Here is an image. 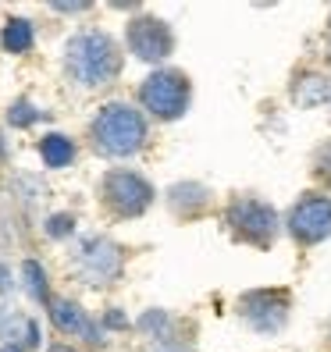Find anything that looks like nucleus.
Returning <instances> with one entry per match:
<instances>
[{"instance_id": "nucleus-1", "label": "nucleus", "mask_w": 331, "mask_h": 352, "mask_svg": "<svg viewBox=\"0 0 331 352\" xmlns=\"http://www.w3.org/2000/svg\"><path fill=\"white\" fill-rule=\"evenodd\" d=\"M121 68H125V54L118 39L103 29H82L65 43V75L78 89L114 86Z\"/></svg>"}, {"instance_id": "nucleus-2", "label": "nucleus", "mask_w": 331, "mask_h": 352, "mask_svg": "<svg viewBox=\"0 0 331 352\" xmlns=\"http://www.w3.org/2000/svg\"><path fill=\"white\" fill-rule=\"evenodd\" d=\"M147 139H150L147 114L125 100L103 103L89 121V146L107 160H129V157L142 153Z\"/></svg>"}, {"instance_id": "nucleus-3", "label": "nucleus", "mask_w": 331, "mask_h": 352, "mask_svg": "<svg viewBox=\"0 0 331 352\" xmlns=\"http://www.w3.org/2000/svg\"><path fill=\"white\" fill-rule=\"evenodd\" d=\"M221 221L239 245H253L267 253L285 232V217L275 210V203L260 199L257 192H232L221 210Z\"/></svg>"}, {"instance_id": "nucleus-4", "label": "nucleus", "mask_w": 331, "mask_h": 352, "mask_svg": "<svg viewBox=\"0 0 331 352\" xmlns=\"http://www.w3.org/2000/svg\"><path fill=\"white\" fill-rule=\"evenodd\" d=\"M96 199L114 221H136L153 206L157 189L147 175L132 168H111L96 182Z\"/></svg>"}, {"instance_id": "nucleus-5", "label": "nucleus", "mask_w": 331, "mask_h": 352, "mask_svg": "<svg viewBox=\"0 0 331 352\" xmlns=\"http://www.w3.org/2000/svg\"><path fill=\"white\" fill-rule=\"evenodd\" d=\"M193 103V78L178 68H153L139 82V111L153 121H178Z\"/></svg>"}, {"instance_id": "nucleus-6", "label": "nucleus", "mask_w": 331, "mask_h": 352, "mask_svg": "<svg viewBox=\"0 0 331 352\" xmlns=\"http://www.w3.org/2000/svg\"><path fill=\"white\" fill-rule=\"evenodd\" d=\"M281 217H285V235L299 250H314V245L331 239V192L306 189L292 199V206Z\"/></svg>"}, {"instance_id": "nucleus-7", "label": "nucleus", "mask_w": 331, "mask_h": 352, "mask_svg": "<svg viewBox=\"0 0 331 352\" xmlns=\"http://www.w3.org/2000/svg\"><path fill=\"white\" fill-rule=\"evenodd\" d=\"M235 314L239 320L257 331L264 338H275L278 331L288 327V317H292V292L288 288H250L235 299Z\"/></svg>"}, {"instance_id": "nucleus-8", "label": "nucleus", "mask_w": 331, "mask_h": 352, "mask_svg": "<svg viewBox=\"0 0 331 352\" xmlns=\"http://www.w3.org/2000/svg\"><path fill=\"white\" fill-rule=\"evenodd\" d=\"M72 263H75V274L86 285L107 288V285L121 281V274H125V250L107 235H82L75 242Z\"/></svg>"}, {"instance_id": "nucleus-9", "label": "nucleus", "mask_w": 331, "mask_h": 352, "mask_svg": "<svg viewBox=\"0 0 331 352\" xmlns=\"http://www.w3.org/2000/svg\"><path fill=\"white\" fill-rule=\"evenodd\" d=\"M125 47L136 60L160 65L175 54V29L157 14H136L125 25Z\"/></svg>"}, {"instance_id": "nucleus-10", "label": "nucleus", "mask_w": 331, "mask_h": 352, "mask_svg": "<svg viewBox=\"0 0 331 352\" xmlns=\"http://www.w3.org/2000/svg\"><path fill=\"white\" fill-rule=\"evenodd\" d=\"M47 314H50V324L61 331V335L82 338V342H89V345H96V349L107 345V331H103V324L93 320L75 299H68V296H50Z\"/></svg>"}, {"instance_id": "nucleus-11", "label": "nucleus", "mask_w": 331, "mask_h": 352, "mask_svg": "<svg viewBox=\"0 0 331 352\" xmlns=\"http://www.w3.org/2000/svg\"><path fill=\"white\" fill-rule=\"evenodd\" d=\"M164 203H168V210L178 221H200L214 210V192L203 182H175L164 192Z\"/></svg>"}, {"instance_id": "nucleus-12", "label": "nucleus", "mask_w": 331, "mask_h": 352, "mask_svg": "<svg viewBox=\"0 0 331 352\" xmlns=\"http://www.w3.org/2000/svg\"><path fill=\"white\" fill-rule=\"evenodd\" d=\"M288 100L299 111H317V107H331V75L328 72H314L303 68L288 82Z\"/></svg>"}, {"instance_id": "nucleus-13", "label": "nucleus", "mask_w": 331, "mask_h": 352, "mask_svg": "<svg viewBox=\"0 0 331 352\" xmlns=\"http://www.w3.org/2000/svg\"><path fill=\"white\" fill-rule=\"evenodd\" d=\"M39 157H43V164L50 171H65L75 160V142L65 132H47L43 139H39Z\"/></svg>"}, {"instance_id": "nucleus-14", "label": "nucleus", "mask_w": 331, "mask_h": 352, "mask_svg": "<svg viewBox=\"0 0 331 352\" xmlns=\"http://www.w3.org/2000/svg\"><path fill=\"white\" fill-rule=\"evenodd\" d=\"M36 43V29L29 18H8L4 29H0V47L8 54H29Z\"/></svg>"}, {"instance_id": "nucleus-15", "label": "nucleus", "mask_w": 331, "mask_h": 352, "mask_svg": "<svg viewBox=\"0 0 331 352\" xmlns=\"http://www.w3.org/2000/svg\"><path fill=\"white\" fill-rule=\"evenodd\" d=\"M22 285H25V292H29L32 302H39V306L50 302L47 271H43V263H39V260H25V263H22Z\"/></svg>"}, {"instance_id": "nucleus-16", "label": "nucleus", "mask_w": 331, "mask_h": 352, "mask_svg": "<svg viewBox=\"0 0 331 352\" xmlns=\"http://www.w3.org/2000/svg\"><path fill=\"white\" fill-rule=\"evenodd\" d=\"M136 327L147 335V342H153V338H168V335H175V317L168 314V309H147L139 320H136Z\"/></svg>"}, {"instance_id": "nucleus-17", "label": "nucleus", "mask_w": 331, "mask_h": 352, "mask_svg": "<svg viewBox=\"0 0 331 352\" xmlns=\"http://www.w3.org/2000/svg\"><path fill=\"white\" fill-rule=\"evenodd\" d=\"M310 178L317 182L321 192H331V139L317 142L310 153Z\"/></svg>"}, {"instance_id": "nucleus-18", "label": "nucleus", "mask_w": 331, "mask_h": 352, "mask_svg": "<svg viewBox=\"0 0 331 352\" xmlns=\"http://www.w3.org/2000/svg\"><path fill=\"white\" fill-rule=\"evenodd\" d=\"M39 121V107L29 100V96H18L11 107H8V125L11 129H32Z\"/></svg>"}, {"instance_id": "nucleus-19", "label": "nucleus", "mask_w": 331, "mask_h": 352, "mask_svg": "<svg viewBox=\"0 0 331 352\" xmlns=\"http://www.w3.org/2000/svg\"><path fill=\"white\" fill-rule=\"evenodd\" d=\"M43 232H47V239H68V235H75V217L72 214H50Z\"/></svg>"}, {"instance_id": "nucleus-20", "label": "nucleus", "mask_w": 331, "mask_h": 352, "mask_svg": "<svg viewBox=\"0 0 331 352\" xmlns=\"http://www.w3.org/2000/svg\"><path fill=\"white\" fill-rule=\"evenodd\" d=\"M142 352H196L193 342H182L178 335H168V338H153L142 345Z\"/></svg>"}, {"instance_id": "nucleus-21", "label": "nucleus", "mask_w": 331, "mask_h": 352, "mask_svg": "<svg viewBox=\"0 0 331 352\" xmlns=\"http://www.w3.org/2000/svg\"><path fill=\"white\" fill-rule=\"evenodd\" d=\"M93 4H86V0H78V4H50V11H61V14H82L89 11Z\"/></svg>"}, {"instance_id": "nucleus-22", "label": "nucleus", "mask_w": 331, "mask_h": 352, "mask_svg": "<svg viewBox=\"0 0 331 352\" xmlns=\"http://www.w3.org/2000/svg\"><path fill=\"white\" fill-rule=\"evenodd\" d=\"M103 327H129V320L121 317V314H114V309H111V314L103 317Z\"/></svg>"}, {"instance_id": "nucleus-23", "label": "nucleus", "mask_w": 331, "mask_h": 352, "mask_svg": "<svg viewBox=\"0 0 331 352\" xmlns=\"http://www.w3.org/2000/svg\"><path fill=\"white\" fill-rule=\"evenodd\" d=\"M8 288H11V267H8V263H0V296H4Z\"/></svg>"}, {"instance_id": "nucleus-24", "label": "nucleus", "mask_w": 331, "mask_h": 352, "mask_svg": "<svg viewBox=\"0 0 331 352\" xmlns=\"http://www.w3.org/2000/svg\"><path fill=\"white\" fill-rule=\"evenodd\" d=\"M47 352H82V349H75V345H68V342H54Z\"/></svg>"}, {"instance_id": "nucleus-25", "label": "nucleus", "mask_w": 331, "mask_h": 352, "mask_svg": "<svg viewBox=\"0 0 331 352\" xmlns=\"http://www.w3.org/2000/svg\"><path fill=\"white\" fill-rule=\"evenodd\" d=\"M324 60H328V65H331V32L324 36Z\"/></svg>"}, {"instance_id": "nucleus-26", "label": "nucleus", "mask_w": 331, "mask_h": 352, "mask_svg": "<svg viewBox=\"0 0 331 352\" xmlns=\"http://www.w3.org/2000/svg\"><path fill=\"white\" fill-rule=\"evenodd\" d=\"M0 352H29V349H25V345H18V342H14V345H4V349H0Z\"/></svg>"}, {"instance_id": "nucleus-27", "label": "nucleus", "mask_w": 331, "mask_h": 352, "mask_svg": "<svg viewBox=\"0 0 331 352\" xmlns=\"http://www.w3.org/2000/svg\"><path fill=\"white\" fill-rule=\"evenodd\" d=\"M328 25H331V11H328ZM328 32H331V29H328Z\"/></svg>"}]
</instances>
